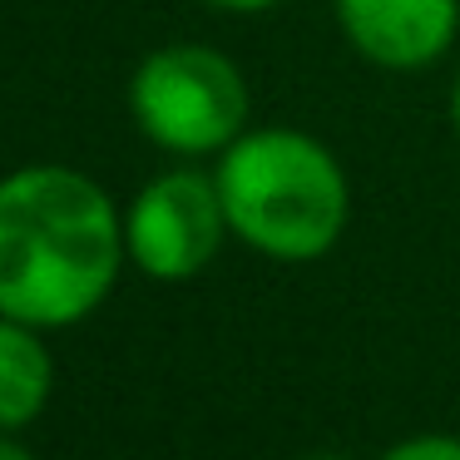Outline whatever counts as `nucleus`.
<instances>
[{
    "label": "nucleus",
    "mask_w": 460,
    "mask_h": 460,
    "mask_svg": "<svg viewBox=\"0 0 460 460\" xmlns=\"http://www.w3.org/2000/svg\"><path fill=\"white\" fill-rule=\"evenodd\" d=\"M213 173L169 169L149 179L124 208V252L154 282H189L223 252L228 238Z\"/></svg>",
    "instance_id": "obj_4"
},
{
    "label": "nucleus",
    "mask_w": 460,
    "mask_h": 460,
    "mask_svg": "<svg viewBox=\"0 0 460 460\" xmlns=\"http://www.w3.org/2000/svg\"><path fill=\"white\" fill-rule=\"evenodd\" d=\"M376 460H460V436L420 430V436H406V440H396V446H386Z\"/></svg>",
    "instance_id": "obj_7"
},
{
    "label": "nucleus",
    "mask_w": 460,
    "mask_h": 460,
    "mask_svg": "<svg viewBox=\"0 0 460 460\" xmlns=\"http://www.w3.org/2000/svg\"><path fill=\"white\" fill-rule=\"evenodd\" d=\"M248 110L243 70L199 40L159 45L129 75V114L139 134L179 159L223 154L248 129Z\"/></svg>",
    "instance_id": "obj_3"
},
{
    "label": "nucleus",
    "mask_w": 460,
    "mask_h": 460,
    "mask_svg": "<svg viewBox=\"0 0 460 460\" xmlns=\"http://www.w3.org/2000/svg\"><path fill=\"white\" fill-rule=\"evenodd\" d=\"M347 45L376 70H426L460 31V0H337Z\"/></svg>",
    "instance_id": "obj_5"
},
{
    "label": "nucleus",
    "mask_w": 460,
    "mask_h": 460,
    "mask_svg": "<svg viewBox=\"0 0 460 460\" xmlns=\"http://www.w3.org/2000/svg\"><path fill=\"white\" fill-rule=\"evenodd\" d=\"M203 5H213L223 15H262V11H278L282 0H203Z\"/></svg>",
    "instance_id": "obj_8"
},
{
    "label": "nucleus",
    "mask_w": 460,
    "mask_h": 460,
    "mask_svg": "<svg viewBox=\"0 0 460 460\" xmlns=\"http://www.w3.org/2000/svg\"><path fill=\"white\" fill-rule=\"evenodd\" d=\"M124 262V208L90 173L25 164L0 179V317L65 332L110 297Z\"/></svg>",
    "instance_id": "obj_1"
},
{
    "label": "nucleus",
    "mask_w": 460,
    "mask_h": 460,
    "mask_svg": "<svg viewBox=\"0 0 460 460\" xmlns=\"http://www.w3.org/2000/svg\"><path fill=\"white\" fill-rule=\"evenodd\" d=\"M307 460H332V456H307Z\"/></svg>",
    "instance_id": "obj_11"
},
{
    "label": "nucleus",
    "mask_w": 460,
    "mask_h": 460,
    "mask_svg": "<svg viewBox=\"0 0 460 460\" xmlns=\"http://www.w3.org/2000/svg\"><path fill=\"white\" fill-rule=\"evenodd\" d=\"M0 460H35V456L15 440V430H0Z\"/></svg>",
    "instance_id": "obj_9"
},
{
    "label": "nucleus",
    "mask_w": 460,
    "mask_h": 460,
    "mask_svg": "<svg viewBox=\"0 0 460 460\" xmlns=\"http://www.w3.org/2000/svg\"><path fill=\"white\" fill-rule=\"evenodd\" d=\"M55 396V357L40 327L0 317V430L21 436Z\"/></svg>",
    "instance_id": "obj_6"
},
{
    "label": "nucleus",
    "mask_w": 460,
    "mask_h": 460,
    "mask_svg": "<svg viewBox=\"0 0 460 460\" xmlns=\"http://www.w3.org/2000/svg\"><path fill=\"white\" fill-rule=\"evenodd\" d=\"M213 183L233 238L272 262L327 258L351 218V183L337 154L288 124L243 129L218 154Z\"/></svg>",
    "instance_id": "obj_2"
},
{
    "label": "nucleus",
    "mask_w": 460,
    "mask_h": 460,
    "mask_svg": "<svg viewBox=\"0 0 460 460\" xmlns=\"http://www.w3.org/2000/svg\"><path fill=\"white\" fill-rule=\"evenodd\" d=\"M450 124H456V134H460V80H456V90H450Z\"/></svg>",
    "instance_id": "obj_10"
}]
</instances>
